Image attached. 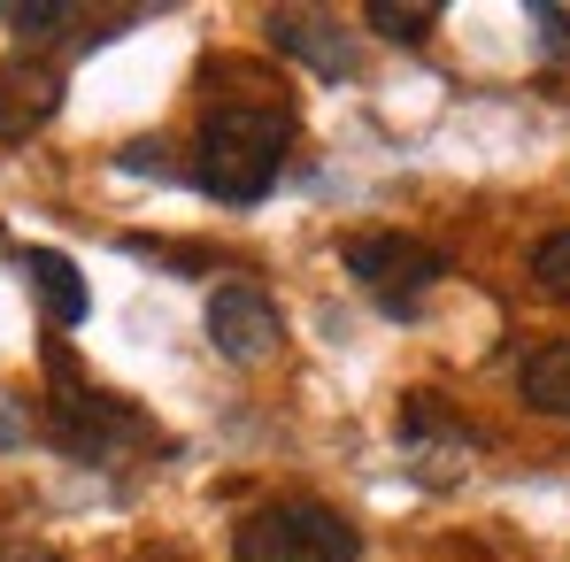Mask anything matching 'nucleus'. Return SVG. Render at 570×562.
<instances>
[{
  "label": "nucleus",
  "instance_id": "11",
  "mask_svg": "<svg viewBox=\"0 0 570 562\" xmlns=\"http://www.w3.org/2000/svg\"><path fill=\"white\" fill-rule=\"evenodd\" d=\"M432 23H440V8H432V0H371V31L401 39V47H416Z\"/></svg>",
  "mask_w": 570,
  "mask_h": 562
},
{
  "label": "nucleus",
  "instance_id": "14",
  "mask_svg": "<svg viewBox=\"0 0 570 562\" xmlns=\"http://www.w3.org/2000/svg\"><path fill=\"white\" fill-rule=\"evenodd\" d=\"M0 562H62V555L39 548V540H16V532H8V540H0Z\"/></svg>",
  "mask_w": 570,
  "mask_h": 562
},
{
  "label": "nucleus",
  "instance_id": "12",
  "mask_svg": "<svg viewBox=\"0 0 570 562\" xmlns=\"http://www.w3.org/2000/svg\"><path fill=\"white\" fill-rule=\"evenodd\" d=\"M532 278H540V293H570V231H548L532 247Z\"/></svg>",
  "mask_w": 570,
  "mask_h": 562
},
{
  "label": "nucleus",
  "instance_id": "9",
  "mask_svg": "<svg viewBox=\"0 0 570 562\" xmlns=\"http://www.w3.org/2000/svg\"><path fill=\"white\" fill-rule=\"evenodd\" d=\"M16 270L31 278V293H39V308H47V324H55V332L86 324L94 293H86V278H78V263H70V255H55V247H23V255H16Z\"/></svg>",
  "mask_w": 570,
  "mask_h": 562
},
{
  "label": "nucleus",
  "instance_id": "15",
  "mask_svg": "<svg viewBox=\"0 0 570 562\" xmlns=\"http://www.w3.org/2000/svg\"><path fill=\"white\" fill-rule=\"evenodd\" d=\"M532 16L548 23V47H556V55H570V16H563V8H532Z\"/></svg>",
  "mask_w": 570,
  "mask_h": 562
},
{
  "label": "nucleus",
  "instance_id": "10",
  "mask_svg": "<svg viewBox=\"0 0 570 562\" xmlns=\"http://www.w3.org/2000/svg\"><path fill=\"white\" fill-rule=\"evenodd\" d=\"M524 401L540 416H570V339H548L524 355Z\"/></svg>",
  "mask_w": 570,
  "mask_h": 562
},
{
  "label": "nucleus",
  "instance_id": "8",
  "mask_svg": "<svg viewBox=\"0 0 570 562\" xmlns=\"http://www.w3.org/2000/svg\"><path fill=\"white\" fill-rule=\"evenodd\" d=\"M62 108V70L55 62H0V139H31Z\"/></svg>",
  "mask_w": 570,
  "mask_h": 562
},
{
  "label": "nucleus",
  "instance_id": "1",
  "mask_svg": "<svg viewBox=\"0 0 570 562\" xmlns=\"http://www.w3.org/2000/svg\"><path fill=\"white\" fill-rule=\"evenodd\" d=\"M285 139H293V108L285 100H216L200 116V162L193 178L216 193L224 208H255L278 186Z\"/></svg>",
  "mask_w": 570,
  "mask_h": 562
},
{
  "label": "nucleus",
  "instance_id": "6",
  "mask_svg": "<svg viewBox=\"0 0 570 562\" xmlns=\"http://www.w3.org/2000/svg\"><path fill=\"white\" fill-rule=\"evenodd\" d=\"M401 432H409V455L424 463V477H463V455L478 447V432L440 401V393H409V408H401Z\"/></svg>",
  "mask_w": 570,
  "mask_h": 562
},
{
  "label": "nucleus",
  "instance_id": "2",
  "mask_svg": "<svg viewBox=\"0 0 570 562\" xmlns=\"http://www.w3.org/2000/svg\"><path fill=\"white\" fill-rule=\"evenodd\" d=\"M232 555L239 562H355L363 532L324 501H271V509L232 524Z\"/></svg>",
  "mask_w": 570,
  "mask_h": 562
},
{
  "label": "nucleus",
  "instance_id": "16",
  "mask_svg": "<svg viewBox=\"0 0 570 562\" xmlns=\"http://www.w3.org/2000/svg\"><path fill=\"white\" fill-rule=\"evenodd\" d=\"M0 440H16V424H8V416H0Z\"/></svg>",
  "mask_w": 570,
  "mask_h": 562
},
{
  "label": "nucleus",
  "instance_id": "4",
  "mask_svg": "<svg viewBox=\"0 0 570 562\" xmlns=\"http://www.w3.org/2000/svg\"><path fill=\"white\" fill-rule=\"evenodd\" d=\"M47 371H55V447H62V455L108 463L124 440H139V416H131V408H116V401H108V393H94V385H78L62 347L47 355Z\"/></svg>",
  "mask_w": 570,
  "mask_h": 562
},
{
  "label": "nucleus",
  "instance_id": "3",
  "mask_svg": "<svg viewBox=\"0 0 570 562\" xmlns=\"http://www.w3.org/2000/svg\"><path fill=\"white\" fill-rule=\"evenodd\" d=\"M347 278L363 285L379 308L416 316L424 293L448 278V255L424 247V239H409V231H363V239H347Z\"/></svg>",
  "mask_w": 570,
  "mask_h": 562
},
{
  "label": "nucleus",
  "instance_id": "5",
  "mask_svg": "<svg viewBox=\"0 0 570 562\" xmlns=\"http://www.w3.org/2000/svg\"><path fill=\"white\" fill-rule=\"evenodd\" d=\"M208 339H216V355H232V363H263V355H278L285 324H278V308H271L263 285L224 278L208 293Z\"/></svg>",
  "mask_w": 570,
  "mask_h": 562
},
{
  "label": "nucleus",
  "instance_id": "13",
  "mask_svg": "<svg viewBox=\"0 0 570 562\" xmlns=\"http://www.w3.org/2000/svg\"><path fill=\"white\" fill-rule=\"evenodd\" d=\"M0 16H8L16 31H31V39H47L55 23H70V8H62V0H8Z\"/></svg>",
  "mask_w": 570,
  "mask_h": 562
},
{
  "label": "nucleus",
  "instance_id": "7",
  "mask_svg": "<svg viewBox=\"0 0 570 562\" xmlns=\"http://www.w3.org/2000/svg\"><path fill=\"white\" fill-rule=\"evenodd\" d=\"M263 31H271V47L293 55V62H308V70H324V78H355V47L340 39V23H332V16L271 8V16H263Z\"/></svg>",
  "mask_w": 570,
  "mask_h": 562
}]
</instances>
